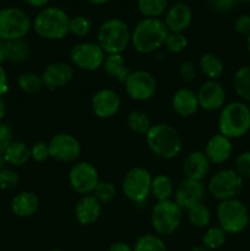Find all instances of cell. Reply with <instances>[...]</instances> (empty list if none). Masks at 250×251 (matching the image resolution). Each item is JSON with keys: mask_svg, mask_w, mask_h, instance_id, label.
I'll return each instance as SVG.
<instances>
[{"mask_svg": "<svg viewBox=\"0 0 250 251\" xmlns=\"http://www.w3.org/2000/svg\"><path fill=\"white\" fill-rule=\"evenodd\" d=\"M169 31L161 19L145 17L131 32V44L141 54H151L164 46Z\"/></svg>", "mask_w": 250, "mask_h": 251, "instance_id": "obj_1", "label": "cell"}, {"mask_svg": "<svg viewBox=\"0 0 250 251\" xmlns=\"http://www.w3.org/2000/svg\"><path fill=\"white\" fill-rule=\"evenodd\" d=\"M70 17L63 9L48 6L42 9L32 21V28L37 36L49 41H59L68 36Z\"/></svg>", "mask_w": 250, "mask_h": 251, "instance_id": "obj_2", "label": "cell"}, {"mask_svg": "<svg viewBox=\"0 0 250 251\" xmlns=\"http://www.w3.org/2000/svg\"><path fill=\"white\" fill-rule=\"evenodd\" d=\"M146 144L153 154L163 159H172L181 151L183 141L173 126L168 124L152 125L146 135Z\"/></svg>", "mask_w": 250, "mask_h": 251, "instance_id": "obj_3", "label": "cell"}, {"mask_svg": "<svg viewBox=\"0 0 250 251\" xmlns=\"http://www.w3.org/2000/svg\"><path fill=\"white\" fill-rule=\"evenodd\" d=\"M220 134L228 139H239L250 130V108L243 102H230L221 109Z\"/></svg>", "mask_w": 250, "mask_h": 251, "instance_id": "obj_4", "label": "cell"}, {"mask_svg": "<svg viewBox=\"0 0 250 251\" xmlns=\"http://www.w3.org/2000/svg\"><path fill=\"white\" fill-rule=\"evenodd\" d=\"M97 41L105 55L122 54L131 43V31L123 20L109 19L98 28Z\"/></svg>", "mask_w": 250, "mask_h": 251, "instance_id": "obj_5", "label": "cell"}, {"mask_svg": "<svg viewBox=\"0 0 250 251\" xmlns=\"http://www.w3.org/2000/svg\"><path fill=\"white\" fill-rule=\"evenodd\" d=\"M217 220L227 234H239L249 225V210L237 198L221 201L217 207Z\"/></svg>", "mask_w": 250, "mask_h": 251, "instance_id": "obj_6", "label": "cell"}, {"mask_svg": "<svg viewBox=\"0 0 250 251\" xmlns=\"http://www.w3.org/2000/svg\"><path fill=\"white\" fill-rule=\"evenodd\" d=\"M31 28V19L22 9L5 7L0 10V39L5 42L24 39Z\"/></svg>", "mask_w": 250, "mask_h": 251, "instance_id": "obj_7", "label": "cell"}, {"mask_svg": "<svg viewBox=\"0 0 250 251\" xmlns=\"http://www.w3.org/2000/svg\"><path fill=\"white\" fill-rule=\"evenodd\" d=\"M183 220V210L174 200L157 201L152 208L151 225L159 235H171L175 232Z\"/></svg>", "mask_w": 250, "mask_h": 251, "instance_id": "obj_8", "label": "cell"}, {"mask_svg": "<svg viewBox=\"0 0 250 251\" xmlns=\"http://www.w3.org/2000/svg\"><path fill=\"white\" fill-rule=\"evenodd\" d=\"M152 176L142 167H134L125 173L122 190L129 200L135 203L145 202L151 194Z\"/></svg>", "mask_w": 250, "mask_h": 251, "instance_id": "obj_9", "label": "cell"}, {"mask_svg": "<svg viewBox=\"0 0 250 251\" xmlns=\"http://www.w3.org/2000/svg\"><path fill=\"white\" fill-rule=\"evenodd\" d=\"M208 191L220 201L235 199L243 189V179L234 169H222L211 176L208 181Z\"/></svg>", "mask_w": 250, "mask_h": 251, "instance_id": "obj_10", "label": "cell"}, {"mask_svg": "<svg viewBox=\"0 0 250 251\" xmlns=\"http://www.w3.org/2000/svg\"><path fill=\"white\" fill-rule=\"evenodd\" d=\"M70 59L80 70L96 71L102 68L105 53L97 43L82 42L71 48Z\"/></svg>", "mask_w": 250, "mask_h": 251, "instance_id": "obj_11", "label": "cell"}, {"mask_svg": "<svg viewBox=\"0 0 250 251\" xmlns=\"http://www.w3.org/2000/svg\"><path fill=\"white\" fill-rule=\"evenodd\" d=\"M100 183V174L90 162H78L69 172V184L75 193L80 195H91Z\"/></svg>", "mask_w": 250, "mask_h": 251, "instance_id": "obj_12", "label": "cell"}, {"mask_svg": "<svg viewBox=\"0 0 250 251\" xmlns=\"http://www.w3.org/2000/svg\"><path fill=\"white\" fill-rule=\"evenodd\" d=\"M124 85L127 96L137 102L149 100L157 91L156 78L151 73L145 70L131 71Z\"/></svg>", "mask_w": 250, "mask_h": 251, "instance_id": "obj_13", "label": "cell"}, {"mask_svg": "<svg viewBox=\"0 0 250 251\" xmlns=\"http://www.w3.org/2000/svg\"><path fill=\"white\" fill-rule=\"evenodd\" d=\"M51 158L63 163L75 162L81 154V145L75 136L66 132L54 135L48 142Z\"/></svg>", "mask_w": 250, "mask_h": 251, "instance_id": "obj_14", "label": "cell"}, {"mask_svg": "<svg viewBox=\"0 0 250 251\" xmlns=\"http://www.w3.org/2000/svg\"><path fill=\"white\" fill-rule=\"evenodd\" d=\"M205 191L202 181L185 178L179 183L174 191V201L181 210L189 211L194 206L202 203Z\"/></svg>", "mask_w": 250, "mask_h": 251, "instance_id": "obj_15", "label": "cell"}, {"mask_svg": "<svg viewBox=\"0 0 250 251\" xmlns=\"http://www.w3.org/2000/svg\"><path fill=\"white\" fill-rule=\"evenodd\" d=\"M122 100L115 91L110 88H102L93 95L91 100V108L96 117L100 119L112 118L119 112Z\"/></svg>", "mask_w": 250, "mask_h": 251, "instance_id": "obj_16", "label": "cell"}, {"mask_svg": "<svg viewBox=\"0 0 250 251\" xmlns=\"http://www.w3.org/2000/svg\"><path fill=\"white\" fill-rule=\"evenodd\" d=\"M196 95H198L199 105L203 110L215 112L225 107V91L217 81L207 80L203 82Z\"/></svg>", "mask_w": 250, "mask_h": 251, "instance_id": "obj_17", "label": "cell"}, {"mask_svg": "<svg viewBox=\"0 0 250 251\" xmlns=\"http://www.w3.org/2000/svg\"><path fill=\"white\" fill-rule=\"evenodd\" d=\"M44 87L54 91L58 88H63L73 80L74 70L73 66L64 61H55L47 66L42 73Z\"/></svg>", "mask_w": 250, "mask_h": 251, "instance_id": "obj_18", "label": "cell"}, {"mask_svg": "<svg viewBox=\"0 0 250 251\" xmlns=\"http://www.w3.org/2000/svg\"><path fill=\"white\" fill-rule=\"evenodd\" d=\"M164 24L169 32L183 33L191 25L193 21V11L184 2H176L168 9L164 17Z\"/></svg>", "mask_w": 250, "mask_h": 251, "instance_id": "obj_19", "label": "cell"}, {"mask_svg": "<svg viewBox=\"0 0 250 251\" xmlns=\"http://www.w3.org/2000/svg\"><path fill=\"white\" fill-rule=\"evenodd\" d=\"M233 153L232 140L223 136L222 134H216L207 141L205 147V154L210 163L222 164L230 158Z\"/></svg>", "mask_w": 250, "mask_h": 251, "instance_id": "obj_20", "label": "cell"}, {"mask_svg": "<svg viewBox=\"0 0 250 251\" xmlns=\"http://www.w3.org/2000/svg\"><path fill=\"white\" fill-rule=\"evenodd\" d=\"M100 213H102V205L92 194L82 196L76 203L75 216L80 225H93L98 221Z\"/></svg>", "mask_w": 250, "mask_h": 251, "instance_id": "obj_21", "label": "cell"}, {"mask_svg": "<svg viewBox=\"0 0 250 251\" xmlns=\"http://www.w3.org/2000/svg\"><path fill=\"white\" fill-rule=\"evenodd\" d=\"M210 164L211 163L207 157H206L205 152H191L184 159L183 171L184 174H185V178L202 181V179L210 172Z\"/></svg>", "mask_w": 250, "mask_h": 251, "instance_id": "obj_22", "label": "cell"}, {"mask_svg": "<svg viewBox=\"0 0 250 251\" xmlns=\"http://www.w3.org/2000/svg\"><path fill=\"white\" fill-rule=\"evenodd\" d=\"M172 105L180 117H191L200 108L198 95L190 88H179L175 91L172 98Z\"/></svg>", "mask_w": 250, "mask_h": 251, "instance_id": "obj_23", "label": "cell"}, {"mask_svg": "<svg viewBox=\"0 0 250 251\" xmlns=\"http://www.w3.org/2000/svg\"><path fill=\"white\" fill-rule=\"evenodd\" d=\"M39 199L32 191H21L11 200V211L16 217H32L38 211Z\"/></svg>", "mask_w": 250, "mask_h": 251, "instance_id": "obj_24", "label": "cell"}, {"mask_svg": "<svg viewBox=\"0 0 250 251\" xmlns=\"http://www.w3.org/2000/svg\"><path fill=\"white\" fill-rule=\"evenodd\" d=\"M102 69L108 76L123 83L126 81L127 76L131 73L125 64L122 54H108V55H105Z\"/></svg>", "mask_w": 250, "mask_h": 251, "instance_id": "obj_25", "label": "cell"}, {"mask_svg": "<svg viewBox=\"0 0 250 251\" xmlns=\"http://www.w3.org/2000/svg\"><path fill=\"white\" fill-rule=\"evenodd\" d=\"M6 164L11 167H22L31 159V149L22 141H14L4 152Z\"/></svg>", "mask_w": 250, "mask_h": 251, "instance_id": "obj_26", "label": "cell"}, {"mask_svg": "<svg viewBox=\"0 0 250 251\" xmlns=\"http://www.w3.org/2000/svg\"><path fill=\"white\" fill-rule=\"evenodd\" d=\"M199 68L208 80L213 81H217V78L222 76L223 70H225L223 61L213 53L202 54L199 60Z\"/></svg>", "mask_w": 250, "mask_h": 251, "instance_id": "obj_27", "label": "cell"}, {"mask_svg": "<svg viewBox=\"0 0 250 251\" xmlns=\"http://www.w3.org/2000/svg\"><path fill=\"white\" fill-rule=\"evenodd\" d=\"M233 88L242 100L250 102V64L240 66L233 76Z\"/></svg>", "mask_w": 250, "mask_h": 251, "instance_id": "obj_28", "label": "cell"}, {"mask_svg": "<svg viewBox=\"0 0 250 251\" xmlns=\"http://www.w3.org/2000/svg\"><path fill=\"white\" fill-rule=\"evenodd\" d=\"M174 193L173 181L168 176L158 174L154 178H152L151 184V194L156 198L157 201L171 200Z\"/></svg>", "mask_w": 250, "mask_h": 251, "instance_id": "obj_29", "label": "cell"}, {"mask_svg": "<svg viewBox=\"0 0 250 251\" xmlns=\"http://www.w3.org/2000/svg\"><path fill=\"white\" fill-rule=\"evenodd\" d=\"M31 46L25 39L7 42V61L14 64L25 63L31 58Z\"/></svg>", "mask_w": 250, "mask_h": 251, "instance_id": "obj_30", "label": "cell"}, {"mask_svg": "<svg viewBox=\"0 0 250 251\" xmlns=\"http://www.w3.org/2000/svg\"><path fill=\"white\" fill-rule=\"evenodd\" d=\"M126 124L131 131L140 135H146L152 126L150 117L142 110L130 112L126 117Z\"/></svg>", "mask_w": 250, "mask_h": 251, "instance_id": "obj_31", "label": "cell"}, {"mask_svg": "<svg viewBox=\"0 0 250 251\" xmlns=\"http://www.w3.org/2000/svg\"><path fill=\"white\" fill-rule=\"evenodd\" d=\"M168 6V0H137V9L145 17L159 19Z\"/></svg>", "mask_w": 250, "mask_h": 251, "instance_id": "obj_32", "label": "cell"}, {"mask_svg": "<svg viewBox=\"0 0 250 251\" xmlns=\"http://www.w3.org/2000/svg\"><path fill=\"white\" fill-rule=\"evenodd\" d=\"M17 86H19L20 90L25 93H37L42 90V87H44L43 80H42V76L38 75L36 73H31V71H27V73L21 74L17 78Z\"/></svg>", "mask_w": 250, "mask_h": 251, "instance_id": "obj_33", "label": "cell"}, {"mask_svg": "<svg viewBox=\"0 0 250 251\" xmlns=\"http://www.w3.org/2000/svg\"><path fill=\"white\" fill-rule=\"evenodd\" d=\"M134 251H167V247L163 240L154 234L141 235L135 242Z\"/></svg>", "mask_w": 250, "mask_h": 251, "instance_id": "obj_34", "label": "cell"}, {"mask_svg": "<svg viewBox=\"0 0 250 251\" xmlns=\"http://www.w3.org/2000/svg\"><path fill=\"white\" fill-rule=\"evenodd\" d=\"M189 222L196 228H205L211 222V211L203 203L194 206L188 211Z\"/></svg>", "mask_w": 250, "mask_h": 251, "instance_id": "obj_35", "label": "cell"}, {"mask_svg": "<svg viewBox=\"0 0 250 251\" xmlns=\"http://www.w3.org/2000/svg\"><path fill=\"white\" fill-rule=\"evenodd\" d=\"M227 239V233L221 227H211L206 230L203 234L202 243L203 247H206L210 250H217L222 247Z\"/></svg>", "mask_w": 250, "mask_h": 251, "instance_id": "obj_36", "label": "cell"}, {"mask_svg": "<svg viewBox=\"0 0 250 251\" xmlns=\"http://www.w3.org/2000/svg\"><path fill=\"white\" fill-rule=\"evenodd\" d=\"M92 29V22L88 17L77 15L70 19V25H69V32L76 37H86Z\"/></svg>", "mask_w": 250, "mask_h": 251, "instance_id": "obj_37", "label": "cell"}, {"mask_svg": "<svg viewBox=\"0 0 250 251\" xmlns=\"http://www.w3.org/2000/svg\"><path fill=\"white\" fill-rule=\"evenodd\" d=\"M92 195L100 201V203H108L114 200L117 195V189L115 185L110 181H100L97 184L96 189L93 190Z\"/></svg>", "mask_w": 250, "mask_h": 251, "instance_id": "obj_38", "label": "cell"}, {"mask_svg": "<svg viewBox=\"0 0 250 251\" xmlns=\"http://www.w3.org/2000/svg\"><path fill=\"white\" fill-rule=\"evenodd\" d=\"M164 46L171 53L179 54L184 51L188 47V38L184 33H178V32H169L167 36Z\"/></svg>", "mask_w": 250, "mask_h": 251, "instance_id": "obj_39", "label": "cell"}, {"mask_svg": "<svg viewBox=\"0 0 250 251\" xmlns=\"http://www.w3.org/2000/svg\"><path fill=\"white\" fill-rule=\"evenodd\" d=\"M20 181V176L16 171L12 168L5 167L0 169V189L1 190H11L17 186Z\"/></svg>", "mask_w": 250, "mask_h": 251, "instance_id": "obj_40", "label": "cell"}, {"mask_svg": "<svg viewBox=\"0 0 250 251\" xmlns=\"http://www.w3.org/2000/svg\"><path fill=\"white\" fill-rule=\"evenodd\" d=\"M235 173L244 180L250 179V151L242 152L235 158Z\"/></svg>", "mask_w": 250, "mask_h": 251, "instance_id": "obj_41", "label": "cell"}, {"mask_svg": "<svg viewBox=\"0 0 250 251\" xmlns=\"http://www.w3.org/2000/svg\"><path fill=\"white\" fill-rule=\"evenodd\" d=\"M12 142H14V131L11 126L0 123V154H4V152Z\"/></svg>", "mask_w": 250, "mask_h": 251, "instance_id": "obj_42", "label": "cell"}, {"mask_svg": "<svg viewBox=\"0 0 250 251\" xmlns=\"http://www.w3.org/2000/svg\"><path fill=\"white\" fill-rule=\"evenodd\" d=\"M50 157L49 153V147L48 144L46 142H36L33 144V146L31 147V158L34 162H44Z\"/></svg>", "mask_w": 250, "mask_h": 251, "instance_id": "obj_43", "label": "cell"}, {"mask_svg": "<svg viewBox=\"0 0 250 251\" xmlns=\"http://www.w3.org/2000/svg\"><path fill=\"white\" fill-rule=\"evenodd\" d=\"M179 76L184 82H193L196 77V70L194 64L191 61H183L179 68Z\"/></svg>", "mask_w": 250, "mask_h": 251, "instance_id": "obj_44", "label": "cell"}, {"mask_svg": "<svg viewBox=\"0 0 250 251\" xmlns=\"http://www.w3.org/2000/svg\"><path fill=\"white\" fill-rule=\"evenodd\" d=\"M234 28L242 36H250V15H242L238 17Z\"/></svg>", "mask_w": 250, "mask_h": 251, "instance_id": "obj_45", "label": "cell"}, {"mask_svg": "<svg viewBox=\"0 0 250 251\" xmlns=\"http://www.w3.org/2000/svg\"><path fill=\"white\" fill-rule=\"evenodd\" d=\"M9 92V80H7V74L2 65H0V98L4 97Z\"/></svg>", "mask_w": 250, "mask_h": 251, "instance_id": "obj_46", "label": "cell"}, {"mask_svg": "<svg viewBox=\"0 0 250 251\" xmlns=\"http://www.w3.org/2000/svg\"><path fill=\"white\" fill-rule=\"evenodd\" d=\"M237 0H213L215 7L220 11H228L235 5Z\"/></svg>", "mask_w": 250, "mask_h": 251, "instance_id": "obj_47", "label": "cell"}, {"mask_svg": "<svg viewBox=\"0 0 250 251\" xmlns=\"http://www.w3.org/2000/svg\"><path fill=\"white\" fill-rule=\"evenodd\" d=\"M108 251H134V250H132V248L130 247L129 244H126V243L119 242L110 245L109 250Z\"/></svg>", "mask_w": 250, "mask_h": 251, "instance_id": "obj_48", "label": "cell"}, {"mask_svg": "<svg viewBox=\"0 0 250 251\" xmlns=\"http://www.w3.org/2000/svg\"><path fill=\"white\" fill-rule=\"evenodd\" d=\"M7 61V42L0 39V65Z\"/></svg>", "mask_w": 250, "mask_h": 251, "instance_id": "obj_49", "label": "cell"}, {"mask_svg": "<svg viewBox=\"0 0 250 251\" xmlns=\"http://www.w3.org/2000/svg\"><path fill=\"white\" fill-rule=\"evenodd\" d=\"M24 1L26 2L27 5H29V6L39 9V7H46L47 4L49 2V0H24Z\"/></svg>", "mask_w": 250, "mask_h": 251, "instance_id": "obj_50", "label": "cell"}, {"mask_svg": "<svg viewBox=\"0 0 250 251\" xmlns=\"http://www.w3.org/2000/svg\"><path fill=\"white\" fill-rule=\"evenodd\" d=\"M5 113H6V105H5L2 98H0V123H1V120L4 119Z\"/></svg>", "mask_w": 250, "mask_h": 251, "instance_id": "obj_51", "label": "cell"}, {"mask_svg": "<svg viewBox=\"0 0 250 251\" xmlns=\"http://www.w3.org/2000/svg\"><path fill=\"white\" fill-rule=\"evenodd\" d=\"M87 1L95 5H102V4H105V2H108L109 0H87Z\"/></svg>", "mask_w": 250, "mask_h": 251, "instance_id": "obj_52", "label": "cell"}, {"mask_svg": "<svg viewBox=\"0 0 250 251\" xmlns=\"http://www.w3.org/2000/svg\"><path fill=\"white\" fill-rule=\"evenodd\" d=\"M191 251H212V250L207 249V248L203 247V245H200V247H195Z\"/></svg>", "mask_w": 250, "mask_h": 251, "instance_id": "obj_53", "label": "cell"}, {"mask_svg": "<svg viewBox=\"0 0 250 251\" xmlns=\"http://www.w3.org/2000/svg\"><path fill=\"white\" fill-rule=\"evenodd\" d=\"M5 164H6V161H5V158L2 154H0V169L5 168Z\"/></svg>", "mask_w": 250, "mask_h": 251, "instance_id": "obj_54", "label": "cell"}, {"mask_svg": "<svg viewBox=\"0 0 250 251\" xmlns=\"http://www.w3.org/2000/svg\"><path fill=\"white\" fill-rule=\"evenodd\" d=\"M247 48H248V50H249V53H250V36L247 37Z\"/></svg>", "mask_w": 250, "mask_h": 251, "instance_id": "obj_55", "label": "cell"}, {"mask_svg": "<svg viewBox=\"0 0 250 251\" xmlns=\"http://www.w3.org/2000/svg\"><path fill=\"white\" fill-rule=\"evenodd\" d=\"M49 251H63V250H60V249H51V250H49Z\"/></svg>", "mask_w": 250, "mask_h": 251, "instance_id": "obj_56", "label": "cell"}, {"mask_svg": "<svg viewBox=\"0 0 250 251\" xmlns=\"http://www.w3.org/2000/svg\"><path fill=\"white\" fill-rule=\"evenodd\" d=\"M240 1H250V0H240Z\"/></svg>", "mask_w": 250, "mask_h": 251, "instance_id": "obj_57", "label": "cell"}]
</instances>
